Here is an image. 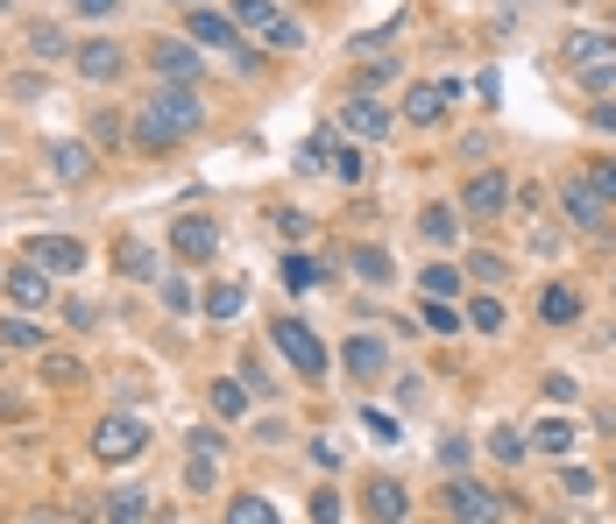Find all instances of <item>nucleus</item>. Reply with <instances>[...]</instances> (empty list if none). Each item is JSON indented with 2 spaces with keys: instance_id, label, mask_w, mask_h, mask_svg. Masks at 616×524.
<instances>
[{
  "instance_id": "1",
  "label": "nucleus",
  "mask_w": 616,
  "mask_h": 524,
  "mask_svg": "<svg viewBox=\"0 0 616 524\" xmlns=\"http://www.w3.org/2000/svg\"><path fill=\"white\" fill-rule=\"evenodd\" d=\"M206 107L191 100V86H163L157 100H142V121H135V149L142 157H163V149H178L185 135H199Z\"/></svg>"
},
{
  "instance_id": "2",
  "label": "nucleus",
  "mask_w": 616,
  "mask_h": 524,
  "mask_svg": "<svg viewBox=\"0 0 616 524\" xmlns=\"http://www.w3.org/2000/svg\"><path fill=\"white\" fill-rule=\"evenodd\" d=\"M269 340H277V355L291 362L305 383H312V376H326V347H319V334H312L305 319H277V326H269Z\"/></svg>"
},
{
  "instance_id": "3",
  "label": "nucleus",
  "mask_w": 616,
  "mask_h": 524,
  "mask_svg": "<svg viewBox=\"0 0 616 524\" xmlns=\"http://www.w3.org/2000/svg\"><path fill=\"white\" fill-rule=\"evenodd\" d=\"M235 22H241V29H256L269 50H298V43H305V22H291V14H277L269 0H235Z\"/></svg>"
},
{
  "instance_id": "4",
  "label": "nucleus",
  "mask_w": 616,
  "mask_h": 524,
  "mask_svg": "<svg viewBox=\"0 0 616 524\" xmlns=\"http://www.w3.org/2000/svg\"><path fill=\"white\" fill-rule=\"evenodd\" d=\"M560 206H567V220H574V227H588V235L616 212V199H609V191L595 185V178H567V185H560Z\"/></svg>"
},
{
  "instance_id": "5",
  "label": "nucleus",
  "mask_w": 616,
  "mask_h": 524,
  "mask_svg": "<svg viewBox=\"0 0 616 524\" xmlns=\"http://www.w3.org/2000/svg\"><path fill=\"white\" fill-rule=\"evenodd\" d=\"M447 511H454L460 524H496V517H510V503H504V496H489L483 482H460V475H454V490H447Z\"/></svg>"
},
{
  "instance_id": "6",
  "label": "nucleus",
  "mask_w": 616,
  "mask_h": 524,
  "mask_svg": "<svg viewBox=\"0 0 616 524\" xmlns=\"http://www.w3.org/2000/svg\"><path fill=\"white\" fill-rule=\"evenodd\" d=\"M142 446H149V433L135 418H100V425H92V454H100V461H135Z\"/></svg>"
},
{
  "instance_id": "7",
  "label": "nucleus",
  "mask_w": 616,
  "mask_h": 524,
  "mask_svg": "<svg viewBox=\"0 0 616 524\" xmlns=\"http://www.w3.org/2000/svg\"><path fill=\"white\" fill-rule=\"evenodd\" d=\"M170 248H178L185 263H213L220 256V227L206 220V212H185V220L170 227Z\"/></svg>"
},
{
  "instance_id": "8",
  "label": "nucleus",
  "mask_w": 616,
  "mask_h": 524,
  "mask_svg": "<svg viewBox=\"0 0 616 524\" xmlns=\"http://www.w3.org/2000/svg\"><path fill=\"white\" fill-rule=\"evenodd\" d=\"M447 100H454V79H447V86H439V79H418L411 92H404V121H411V128H433L439 113H447Z\"/></svg>"
},
{
  "instance_id": "9",
  "label": "nucleus",
  "mask_w": 616,
  "mask_h": 524,
  "mask_svg": "<svg viewBox=\"0 0 616 524\" xmlns=\"http://www.w3.org/2000/svg\"><path fill=\"white\" fill-rule=\"evenodd\" d=\"M0 284H8V298L22 305V313H36V305H50V269L36 263V256H29V263H14V269H8Z\"/></svg>"
},
{
  "instance_id": "10",
  "label": "nucleus",
  "mask_w": 616,
  "mask_h": 524,
  "mask_svg": "<svg viewBox=\"0 0 616 524\" xmlns=\"http://www.w3.org/2000/svg\"><path fill=\"white\" fill-rule=\"evenodd\" d=\"M185 29H191V43H213V50H241V22H235V14L191 8V14H185Z\"/></svg>"
},
{
  "instance_id": "11",
  "label": "nucleus",
  "mask_w": 616,
  "mask_h": 524,
  "mask_svg": "<svg viewBox=\"0 0 616 524\" xmlns=\"http://www.w3.org/2000/svg\"><path fill=\"white\" fill-rule=\"evenodd\" d=\"M340 121H348V135H361V142H382V135H390V107L369 100V92H355Z\"/></svg>"
},
{
  "instance_id": "12",
  "label": "nucleus",
  "mask_w": 616,
  "mask_h": 524,
  "mask_svg": "<svg viewBox=\"0 0 616 524\" xmlns=\"http://www.w3.org/2000/svg\"><path fill=\"white\" fill-rule=\"evenodd\" d=\"M149 65H157L163 79H178V86H191V79H199V57H191V43H178V36L149 43Z\"/></svg>"
},
{
  "instance_id": "13",
  "label": "nucleus",
  "mask_w": 616,
  "mask_h": 524,
  "mask_svg": "<svg viewBox=\"0 0 616 524\" xmlns=\"http://www.w3.org/2000/svg\"><path fill=\"white\" fill-rule=\"evenodd\" d=\"M29 256L43 263L50 277H64V269H79V263H86V248L71 241V235H36V241H29Z\"/></svg>"
},
{
  "instance_id": "14",
  "label": "nucleus",
  "mask_w": 616,
  "mask_h": 524,
  "mask_svg": "<svg viewBox=\"0 0 616 524\" xmlns=\"http://www.w3.org/2000/svg\"><path fill=\"white\" fill-rule=\"evenodd\" d=\"M510 199H517V191H510V178H504V170H483V178L468 185V199H460V206H468V212H483V220H489V212H504Z\"/></svg>"
},
{
  "instance_id": "15",
  "label": "nucleus",
  "mask_w": 616,
  "mask_h": 524,
  "mask_svg": "<svg viewBox=\"0 0 616 524\" xmlns=\"http://www.w3.org/2000/svg\"><path fill=\"white\" fill-rule=\"evenodd\" d=\"M50 170H57V185H86L92 178V149L86 142H57L50 149Z\"/></svg>"
},
{
  "instance_id": "16",
  "label": "nucleus",
  "mask_w": 616,
  "mask_h": 524,
  "mask_svg": "<svg viewBox=\"0 0 616 524\" xmlns=\"http://www.w3.org/2000/svg\"><path fill=\"white\" fill-rule=\"evenodd\" d=\"M382 362H390V355H382V340H376V334H355V340H348V368H355L361 383H376V376H382Z\"/></svg>"
},
{
  "instance_id": "17",
  "label": "nucleus",
  "mask_w": 616,
  "mask_h": 524,
  "mask_svg": "<svg viewBox=\"0 0 616 524\" xmlns=\"http://www.w3.org/2000/svg\"><path fill=\"white\" fill-rule=\"evenodd\" d=\"M574 439H582V433H574L567 418H546V425H531V446H538V454H553V461H567V454H574Z\"/></svg>"
},
{
  "instance_id": "18",
  "label": "nucleus",
  "mask_w": 616,
  "mask_h": 524,
  "mask_svg": "<svg viewBox=\"0 0 616 524\" xmlns=\"http://www.w3.org/2000/svg\"><path fill=\"white\" fill-rule=\"evenodd\" d=\"M538 313H546V326H574L582 319V290H567V284H553L546 298H538Z\"/></svg>"
},
{
  "instance_id": "19",
  "label": "nucleus",
  "mask_w": 616,
  "mask_h": 524,
  "mask_svg": "<svg viewBox=\"0 0 616 524\" xmlns=\"http://www.w3.org/2000/svg\"><path fill=\"white\" fill-rule=\"evenodd\" d=\"M79 71L86 79H113V71H121V50L113 43H79Z\"/></svg>"
},
{
  "instance_id": "20",
  "label": "nucleus",
  "mask_w": 616,
  "mask_h": 524,
  "mask_svg": "<svg viewBox=\"0 0 616 524\" xmlns=\"http://www.w3.org/2000/svg\"><path fill=\"white\" fill-rule=\"evenodd\" d=\"M609 50H616L609 36H588V29H582V36H567V50H560V57H567L574 71H582V65H595V57H609Z\"/></svg>"
},
{
  "instance_id": "21",
  "label": "nucleus",
  "mask_w": 616,
  "mask_h": 524,
  "mask_svg": "<svg viewBox=\"0 0 616 524\" xmlns=\"http://www.w3.org/2000/svg\"><path fill=\"white\" fill-rule=\"evenodd\" d=\"M404 511H411V496L397 482H369V517H404Z\"/></svg>"
},
{
  "instance_id": "22",
  "label": "nucleus",
  "mask_w": 616,
  "mask_h": 524,
  "mask_svg": "<svg viewBox=\"0 0 616 524\" xmlns=\"http://www.w3.org/2000/svg\"><path fill=\"white\" fill-rule=\"evenodd\" d=\"M107 517L142 524V517H149V496H142V490H113V496H107Z\"/></svg>"
},
{
  "instance_id": "23",
  "label": "nucleus",
  "mask_w": 616,
  "mask_h": 524,
  "mask_svg": "<svg viewBox=\"0 0 616 524\" xmlns=\"http://www.w3.org/2000/svg\"><path fill=\"white\" fill-rule=\"evenodd\" d=\"M241 305H248V290H241V284H213V290H206V313H213V319H235Z\"/></svg>"
},
{
  "instance_id": "24",
  "label": "nucleus",
  "mask_w": 616,
  "mask_h": 524,
  "mask_svg": "<svg viewBox=\"0 0 616 524\" xmlns=\"http://www.w3.org/2000/svg\"><path fill=\"white\" fill-rule=\"evenodd\" d=\"M113 256H121V269H128V277H157V256H149V241H121V248H113Z\"/></svg>"
},
{
  "instance_id": "25",
  "label": "nucleus",
  "mask_w": 616,
  "mask_h": 524,
  "mask_svg": "<svg viewBox=\"0 0 616 524\" xmlns=\"http://www.w3.org/2000/svg\"><path fill=\"white\" fill-rule=\"evenodd\" d=\"M0 347H43V326L22 319V313H14V319H0Z\"/></svg>"
},
{
  "instance_id": "26",
  "label": "nucleus",
  "mask_w": 616,
  "mask_h": 524,
  "mask_svg": "<svg viewBox=\"0 0 616 524\" xmlns=\"http://www.w3.org/2000/svg\"><path fill=\"white\" fill-rule=\"evenodd\" d=\"M418 235H426L433 248H447V241H454V212H447V206H426V220H418Z\"/></svg>"
},
{
  "instance_id": "27",
  "label": "nucleus",
  "mask_w": 616,
  "mask_h": 524,
  "mask_svg": "<svg viewBox=\"0 0 616 524\" xmlns=\"http://www.w3.org/2000/svg\"><path fill=\"white\" fill-rule=\"evenodd\" d=\"M468 326H483V334H504V326H510V319H504V298H475V305H468Z\"/></svg>"
},
{
  "instance_id": "28",
  "label": "nucleus",
  "mask_w": 616,
  "mask_h": 524,
  "mask_svg": "<svg viewBox=\"0 0 616 524\" xmlns=\"http://www.w3.org/2000/svg\"><path fill=\"white\" fill-rule=\"evenodd\" d=\"M525 446H531V439H525V433H510V425H496V433H489V454L504 461V468H510V461H525Z\"/></svg>"
},
{
  "instance_id": "29",
  "label": "nucleus",
  "mask_w": 616,
  "mask_h": 524,
  "mask_svg": "<svg viewBox=\"0 0 616 524\" xmlns=\"http://www.w3.org/2000/svg\"><path fill=\"white\" fill-rule=\"evenodd\" d=\"M43 383H64V390H71V383H86V368L71 355H50V347H43Z\"/></svg>"
},
{
  "instance_id": "30",
  "label": "nucleus",
  "mask_w": 616,
  "mask_h": 524,
  "mask_svg": "<svg viewBox=\"0 0 616 524\" xmlns=\"http://www.w3.org/2000/svg\"><path fill=\"white\" fill-rule=\"evenodd\" d=\"M284 284H291V290H312V284H319V263H312V256H284Z\"/></svg>"
},
{
  "instance_id": "31",
  "label": "nucleus",
  "mask_w": 616,
  "mask_h": 524,
  "mask_svg": "<svg viewBox=\"0 0 616 524\" xmlns=\"http://www.w3.org/2000/svg\"><path fill=\"white\" fill-rule=\"evenodd\" d=\"M213 412L220 418H241L248 412V390H241V383H213Z\"/></svg>"
},
{
  "instance_id": "32",
  "label": "nucleus",
  "mask_w": 616,
  "mask_h": 524,
  "mask_svg": "<svg viewBox=\"0 0 616 524\" xmlns=\"http://www.w3.org/2000/svg\"><path fill=\"white\" fill-rule=\"evenodd\" d=\"M227 517H235V524H269L277 511H269L262 496H235V503H227Z\"/></svg>"
},
{
  "instance_id": "33",
  "label": "nucleus",
  "mask_w": 616,
  "mask_h": 524,
  "mask_svg": "<svg viewBox=\"0 0 616 524\" xmlns=\"http://www.w3.org/2000/svg\"><path fill=\"white\" fill-rule=\"evenodd\" d=\"M582 86H588V92H609V86H616V50L595 57V65H582Z\"/></svg>"
},
{
  "instance_id": "34",
  "label": "nucleus",
  "mask_w": 616,
  "mask_h": 524,
  "mask_svg": "<svg viewBox=\"0 0 616 524\" xmlns=\"http://www.w3.org/2000/svg\"><path fill=\"white\" fill-rule=\"evenodd\" d=\"M355 269L369 284H390V256H382V248H355Z\"/></svg>"
},
{
  "instance_id": "35",
  "label": "nucleus",
  "mask_w": 616,
  "mask_h": 524,
  "mask_svg": "<svg viewBox=\"0 0 616 524\" xmlns=\"http://www.w3.org/2000/svg\"><path fill=\"white\" fill-rule=\"evenodd\" d=\"M454 326H460L454 298H433V305H426V334H454Z\"/></svg>"
},
{
  "instance_id": "36",
  "label": "nucleus",
  "mask_w": 616,
  "mask_h": 524,
  "mask_svg": "<svg viewBox=\"0 0 616 524\" xmlns=\"http://www.w3.org/2000/svg\"><path fill=\"white\" fill-rule=\"evenodd\" d=\"M454 290H460V269H447V263L426 269V298H454Z\"/></svg>"
},
{
  "instance_id": "37",
  "label": "nucleus",
  "mask_w": 616,
  "mask_h": 524,
  "mask_svg": "<svg viewBox=\"0 0 616 524\" xmlns=\"http://www.w3.org/2000/svg\"><path fill=\"white\" fill-rule=\"evenodd\" d=\"M29 50L36 57H64L71 43H64V29H29Z\"/></svg>"
},
{
  "instance_id": "38",
  "label": "nucleus",
  "mask_w": 616,
  "mask_h": 524,
  "mask_svg": "<svg viewBox=\"0 0 616 524\" xmlns=\"http://www.w3.org/2000/svg\"><path fill=\"white\" fill-rule=\"evenodd\" d=\"M460 468H468V446H460V439H439V475H460Z\"/></svg>"
},
{
  "instance_id": "39",
  "label": "nucleus",
  "mask_w": 616,
  "mask_h": 524,
  "mask_svg": "<svg viewBox=\"0 0 616 524\" xmlns=\"http://www.w3.org/2000/svg\"><path fill=\"white\" fill-rule=\"evenodd\" d=\"M163 305H170V313H191V284L185 277H163Z\"/></svg>"
},
{
  "instance_id": "40",
  "label": "nucleus",
  "mask_w": 616,
  "mask_h": 524,
  "mask_svg": "<svg viewBox=\"0 0 616 524\" xmlns=\"http://www.w3.org/2000/svg\"><path fill=\"white\" fill-rule=\"evenodd\" d=\"M334 170H340V178H348V185H361V157H355L348 142H334Z\"/></svg>"
},
{
  "instance_id": "41",
  "label": "nucleus",
  "mask_w": 616,
  "mask_h": 524,
  "mask_svg": "<svg viewBox=\"0 0 616 524\" xmlns=\"http://www.w3.org/2000/svg\"><path fill=\"white\" fill-rule=\"evenodd\" d=\"M64 319H71V326H100V305H92V298H71Z\"/></svg>"
},
{
  "instance_id": "42",
  "label": "nucleus",
  "mask_w": 616,
  "mask_h": 524,
  "mask_svg": "<svg viewBox=\"0 0 616 524\" xmlns=\"http://www.w3.org/2000/svg\"><path fill=\"white\" fill-rule=\"evenodd\" d=\"M361 425H369L376 439H390V446H397V418H390V412H361Z\"/></svg>"
},
{
  "instance_id": "43",
  "label": "nucleus",
  "mask_w": 616,
  "mask_h": 524,
  "mask_svg": "<svg viewBox=\"0 0 616 524\" xmlns=\"http://www.w3.org/2000/svg\"><path fill=\"white\" fill-rule=\"evenodd\" d=\"M560 490H567V496H588V490H595V475H588V468H567V475H560Z\"/></svg>"
},
{
  "instance_id": "44",
  "label": "nucleus",
  "mask_w": 616,
  "mask_h": 524,
  "mask_svg": "<svg viewBox=\"0 0 616 524\" xmlns=\"http://www.w3.org/2000/svg\"><path fill=\"white\" fill-rule=\"evenodd\" d=\"M277 227H284L291 241H305V235H312V220H305V212H277Z\"/></svg>"
},
{
  "instance_id": "45",
  "label": "nucleus",
  "mask_w": 616,
  "mask_h": 524,
  "mask_svg": "<svg viewBox=\"0 0 616 524\" xmlns=\"http://www.w3.org/2000/svg\"><path fill=\"white\" fill-rule=\"evenodd\" d=\"M574 390H582V383H574V376H546V397H553V404H567Z\"/></svg>"
},
{
  "instance_id": "46",
  "label": "nucleus",
  "mask_w": 616,
  "mask_h": 524,
  "mask_svg": "<svg viewBox=\"0 0 616 524\" xmlns=\"http://www.w3.org/2000/svg\"><path fill=\"white\" fill-rule=\"evenodd\" d=\"M588 178H595V185H603V191H609V199H616V164H595V170H588Z\"/></svg>"
},
{
  "instance_id": "47",
  "label": "nucleus",
  "mask_w": 616,
  "mask_h": 524,
  "mask_svg": "<svg viewBox=\"0 0 616 524\" xmlns=\"http://www.w3.org/2000/svg\"><path fill=\"white\" fill-rule=\"evenodd\" d=\"M79 14H113V0H71Z\"/></svg>"
}]
</instances>
